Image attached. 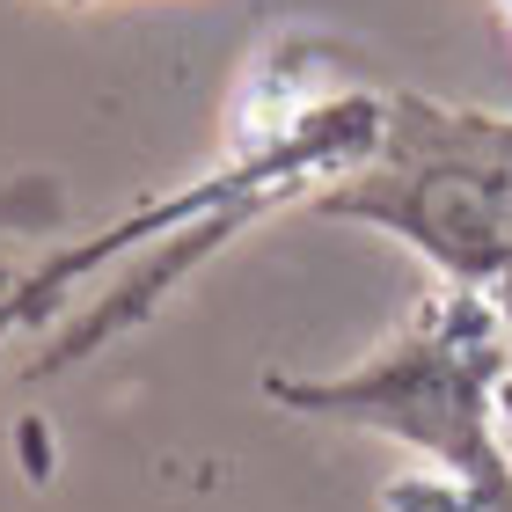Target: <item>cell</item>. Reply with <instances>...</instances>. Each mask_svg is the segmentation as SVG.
<instances>
[{"instance_id": "cell-1", "label": "cell", "mask_w": 512, "mask_h": 512, "mask_svg": "<svg viewBox=\"0 0 512 512\" xmlns=\"http://www.w3.org/2000/svg\"><path fill=\"white\" fill-rule=\"evenodd\" d=\"M483 322L469 308L447 315V330L425 337L417 352L388 359L366 381H337V388H278L300 410H330V417H359V425L403 432L417 447H432L439 461H454L469 483L461 512H512V483L498 476L491 432H483Z\"/></svg>"}]
</instances>
